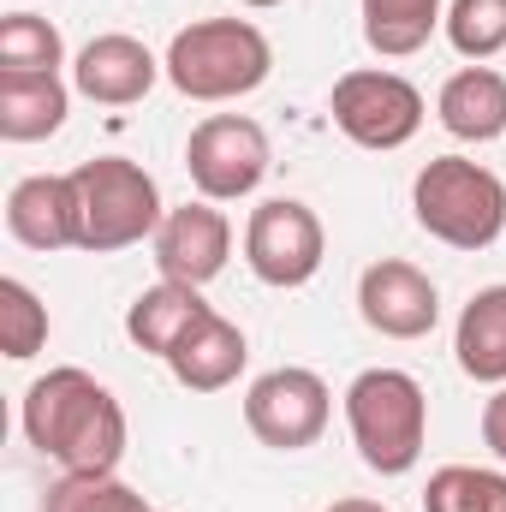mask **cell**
Wrapping results in <instances>:
<instances>
[{
	"mask_svg": "<svg viewBox=\"0 0 506 512\" xmlns=\"http://www.w3.org/2000/svg\"><path fill=\"white\" fill-rule=\"evenodd\" d=\"M155 78H167V66L126 30H108V36H90L72 60V90L90 96L96 108H131L155 90Z\"/></svg>",
	"mask_w": 506,
	"mask_h": 512,
	"instance_id": "13",
	"label": "cell"
},
{
	"mask_svg": "<svg viewBox=\"0 0 506 512\" xmlns=\"http://www.w3.org/2000/svg\"><path fill=\"white\" fill-rule=\"evenodd\" d=\"M268 167H274L268 131L256 120H245V114H209L203 126L191 131V143H185V173H191V185L209 203L251 197L256 185L268 179Z\"/></svg>",
	"mask_w": 506,
	"mask_h": 512,
	"instance_id": "8",
	"label": "cell"
},
{
	"mask_svg": "<svg viewBox=\"0 0 506 512\" xmlns=\"http://www.w3.org/2000/svg\"><path fill=\"white\" fill-rule=\"evenodd\" d=\"M411 209L417 227L453 251H489L506 233V185L483 161L465 155H435L411 179Z\"/></svg>",
	"mask_w": 506,
	"mask_h": 512,
	"instance_id": "3",
	"label": "cell"
},
{
	"mask_svg": "<svg viewBox=\"0 0 506 512\" xmlns=\"http://www.w3.org/2000/svg\"><path fill=\"white\" fill-rule=\"evenodd\" d=\"M72 179H78V203H84V245L78 251H90V256L131 251V245L155 239V227L167 221L155 179L137 161H126V155L78 161Z\"/></svg>",
	"mask_w": 506,
	"mask_h": 512,
	"instance_id": "5",
	"label": "cell"
},
{
	"mask_svg": "<svg viewBox=\"0 0 506 512\" xmlns=\"http://www.w3.org/2000/svg\"><path fill=\"white\" fill-rule=\"evenodd\" d=\"M441 18V0H364V42L387 60H405L435 36Z\"/></svg>",
	"mask_w": 506,
	"mask_h": 512,
	"instance_id": "20",
	"label": "cell"
},
{
	"mask_svg": "<svg viewBox=\"0 0 506 512\" xmlns=\"http://www.w3.org/2000/svg\"><path fill=\"white\" fill-rule=\"evenodd\" d=\"M42 512H155V507L131 483H120L114 471H60Z\"/></svg>",
	"mask_w": 506,
	"mask_h": 512,
	"instance_id": "22",
	"label": "cell"
},
{
	"mask_svg": "<svg viewBox=\"0 0 506 512\" xmlns=\"http://www.w3.org/2000/svg\"><path fill=\"white\" fill-rule=\"evenodd\" d=\"M358 316L376 328L381 340H423L441 322V292L417 262L381 256L358 274Z\"/></svg>",
	"mask_w": 506,
	"mask_h": 512,
	"instance_id": "10",
	"label": "cell"
},
{
	"mask_svg": "<svg viewBox=\"0 0 506 512\" xmlns=\"http://www.w3.org/2000/svg\"><path fill=\"white\" fill-rule=\"evenodd\" d=\"M435 114L459 143H495V137H506V78L495 66L453 72L435 96Z\"/></svg>",
	"mask_w": 506,
	"mask_h": 512,
	"instance_id": "16",
	"label": "cell"
},
{
	"mask_svg": "<svg viewBox=\"0 0 506 512\" xmlns=\"http://www.w3.org/2000/svg\"><path fill=\"white\" fill-rule=\"evenodd\" d=\"M72 90L60 78H0V137L6 143H42L66 126Z\"/></svg>",
	"mask_w": 506,
	"mask_h": 512,
	"instance_id": "18",
	"label": "cell"
},
{
	"mask_svg": "<svg viewBox=\"0 0 506 512\" xmlns=\"http://www.w3.org/2000/svg\"><path fill=\"white\" fill-rule=\"evenodd\" d=\"M322 256H328V233H322L310 203L268 197V203L251 209V221H245V262H251V274L262 286H280V292L310 286Z\"/></svg>",
	"mask_w": 506,
	"mask_h": 512,
	"instance_id": "6",
	"label": "cell"
},
{
	"mask_svg": "<svg viewBox=\"0 0 506 512\" xmlns=\"http://www.w3.org/2000/svg\"><path fill=\"white\" fill-rule=\"evenodd\" d=\"M24 441L60 471H120L126 411L108 387L78 364L36 376L24 393Z\"/></svg>",
	"mask_w": 506,
	"mask_h": 512,
	"instance_id": "1",
	"label": "cell"
},
{
	"mask_svg": "<svg viewBox=\"0 0 506 512\" xmlns=\"http://www.w3.org/2000/svg\"><path fill=\"white\" fill-rule=\"evenodd\" d=\"M66 42L48 18L36 12H6L0 18V78H60Z\"/></svg>",
	"mask_w": 506,
	"mask_h": 512,
	"instance_id": "19",
	"label": "cell"
},
{
	"mask_svg": "<svg viewBox=\"0 0 506 512\" xmlns=\"http://www.w3.org/2000/svg\"><path fill=\"white\" fill-rule=\"evenodd\" d=\"M346 429L358 441V459L381 477H405L423 459L429 441V399L411 370H364L346 387Z\"/></svg>",
	"mask_w": 506,
	"mask_h": 512,
	"instance_id": "4",
	"label": "cell"
},
{
	"mask_svg": "<svg viewBox=\"0 0 506 512\" xmlns=\"http://www.w3.org/2000/svg\"><path fill=\"white\" fill-rule=\"evenodd\" d=\"M239 6H251V12H268V6H286V0H239Z\"/></svg>",
	"mask_w": 506,
	"mask_h": 512,
	"instance_id": "27",
	"label": "cell"
},
{
	"mask_svg": "<svg viewBox=\"0 0 506 512\" xmlns=\"http://www.w3.org/2000/svg\"><path fill=\"white\" fill-rule=\"evenodd\" d=\"M18 6H24V0H18Z\"/></svg>",
	"mask_w": 506,
	"mask_h": 512,
	"instance_id": "28",
	"label": "cell"
},
{
	"mask_svg": "<svg viewBox=\"0 0 506 512\" xmlns=\"http://www.w3.org/2000/svg\"><path fill=\"white\" fill-rule=\"evenodd\" d=\"M483 441H489V453L506 465V387H495V399L483 405Z\"/></svg>",
	"mask_w": 506,
	"mask_h": 512,
	"instance_id": "25",
	"label": "cell"
},
{
	"mask_svg": "<svg viewBox=\"0 0 506 512\" xmlns=\"http://www.w3.org/2000/svg\"><path fill=\"white\" fill-rule=\"evenodd\" d=\"M328 512H393V507H381V501H364V495H346V501H334Z\"/></svg>",
	"mask_w": 506,
	"mask_h": 512,
	"instance_id": "26",
	"label": "cell"
},
{
	"mask_svg": "<svg viewBox=\"0 0 506 512\" xmlns=\"http://www.w3.org/2000/svg\"><path fill=\"white\" fill-rule=\"evenodd\" d=\"M167 84L185 102H239L268 84L274 48L251 18H203L167 42Z\"/></svg>",
	"mask_w": 506,
	"mask_h": 512,
	"instance_id": "2",
	"label": "cell"
},
{
	"mask_svg": "<svg viewBox=\"0 0 506 512\" xmlns=\"http://www.w3.org/2000/svg\"><path fill=\"white\" fill-rule=\"evenodd\" d=\"M245 358H251V346H245V328L209 310V316H203V322H197V328H191V334L173 346L167 370H173V382L191 387V393H221V387L239 382Z\"/></svg>",
	"mask_w": 506,
	"mask_h": 512,
	"instance_id": "14",
	"label": "cell"
},
{
	"mask_svg": "<svg viewBox=\"0 0 506 512\" xmlns=\"http://www.w3.org/2000/svg\"><path fill=\"white\" fill-rule=\"evenodd\" d=\"M423 512H506V477L483 465H441L423 489Z\"/></svg>",
	"mask_w": 506,
	"mask_h": 512,
	"instance_id": "21",
	"label": "cell"
},
{
	"mask_svg": "<svg viewBox=\"0 0 506 512\" xmlns=\"http://www.w3.org/2000/svg\"><path fill=\"white\" fill-rule=\"evenodd\" d=\"M441 24L465 60H495L506 48V0H453Z\"/></svg>",
	"mask_w": 506,
	"mask_h": 512,
	"instance_id": "24",
	"label": "cell"
},
{
	"mask_svg": "<svg viewBox=\"0 0 506 512\" xmlns=\"http://www.w3.org/2000/svg\"><path fill=\"white\" fill-rule=\"evenodd\" d=\"M453 352H459V370H465L471 382L506 387V286H483V292L459 310Z\"/></svg>",
	"mask_w": 506,
	"mask_h": 512,
	"instance_id": "17",
	"label": "cell"
},
{
	"mask_svg": "<svg viewBox=\"0 0 506 512\" xmlns=\"http://www.w3.org/2000/svg\"><path fill=\"white\" fill-rule=\"evenodd\" d=\"M209 316V304H203V286H179V280H161V286H149V292H137L126 310V334L137 352H149V358H173V346L197 328Z\"/></svg>",
	"mask_w": 506,
	"mask_h": 512,
	"instance_id": "15",
	"label": "cell"
},
{
	"mask_svg": "<svg viewBox=\"0 0 506 512\" xmlns=\"http://www.w3.org/2000/svg\"><path fill=\"white\" fill-rule=\"evenodd\" d=\"M328 417H334V393L304 364H280V370L256 376L251 393H245V423H251L256 441L274 447V453L316 447L322 429H328Z\"/></svg>",
	"mask_w": 506,
	"mask_h": 512,
	"instance_id": "7",
	"label": "cell"
},
{
	"mask_svg": "<svg viewBox=\"0 0 506 512\" xmlns=\"http://www.w3.org/2000/svg\"><path fill=\"white\" fill-rule=\"evenodd\" d=\"M6 233L24 251H72L84 245V203L72 173H30L6 197Z\"/></svg>",
	"mask_w": 506,
	"mask_h": 512,
	"instance_id": "12",
	"label": "cell"
},
{
	"mask_svg": "<svg viewBox=\"0 0 506 512\" xmlns=\"http://www.w3.org/2000/svg\"><path fill=\"white\" fill-rule=\"evenodd\" d=\"M334 126L358 149H405L423 131V90L399 72H346L334 84Z\"/></svg>",
	"mask_w": 506,
	"mask_h": 512,
	"instance_id": "9",
	"label": "cell"
},
{
	"mask_svg": "<svg viewBox=\"0 0 506 512\" xmlns=\"http://www.w3.org/2000/svg\"><path fill=\"white\" fill-rule=\"evenodd\" d=\"M48 346V304L24 286V280H0V352L12 358V364H24V358H36Z\"/></svg>",
	"mask_w": 506,
	"mask_h": 512,
	"instance_id": "23",
	"label": "cell"
},
{
	"mask_svg": "<svg viewBox=\"0 0 506 512\" xmlns=\"http://www.w3.org/2000/svg\"><path fill=\"white\" fill-rule=\"evenodd\" d=\"M149 245H155V268H161V280L209 286V280L227 268V256H233V221H227L209 197H197V203L167 209V221L155 227Z\"/></svg>",
	"mask_w": 506,
	"mask_h": 512,
	"instance_id": "11",
	"label": "cell"
}]
</instances>
